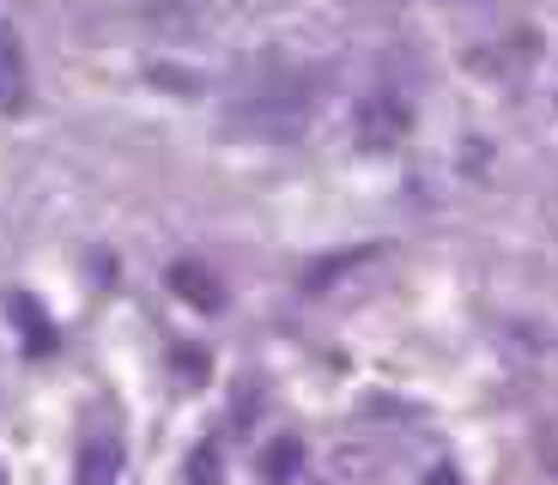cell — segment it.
<instances>
[{
	"label": "cell",
	"instance_id": "5",
	"mask_svg": "<svg viewBox=\"0 0 558 485\" xmlns=\"http://www.w3.org/2000/svg\"><path fill=\"white\" fill-rule=\"evenodd\" d=\"M122 473V444L116 437H85L80 444V485H116Z\"/></svg>",
	"mask_w": 558,
	"mask_h": 485
},
{
	"label": "cell",
	"instance_id": "4",
	"mask_svg": "<svg viewBox=\"0 0 558 485\" xmlns=\"http://www.w3.org/2000/svg\"><path fill=\"white\" fill-rule=\"evenodd\" d=\"M7 316L19 322V334H25V352H56V322L43 316V304L37 298H25V291H13V298H7Z\"/></svg>",
	"mask_w": 558,
	"mask_h": 485
},
{
	"label": "cell",
	"instance_id": "8",
	"mask_svg": "<svg viewBox=\"0 0 558 485\" xmlns=\"http://www.w3.org/2000/svg\"><path fill=\"white\" fill-rule=\"evenodd\" d=\"M432 485H456V473H449V468H437V473H432Z\"/></svg>",
	"mask_w": 558,
	"mask_h": 485
},
{
	"label": "cell",
	"instance_id": "1",
	"mask_svg": "<svg viewBox=\"0 0 558 485\" xmlns=\"http://www.w3.org/2000/svg\"><path fill=\"white\" fill-rule=\"evenodd\" d=\"M407 104L395 92H377L371 104L359 110V140H364V153H395L401 146V134H407Z\"/></svg>",
	"mask_w": 558,
	"mask_h": 485
},
{
	"label": "cell",
	"instance_id": "7",
	"mask_svg": "<svg viewBox=\"0 0 558 485\" xmlns=\"http://www.w3.org/2000/svg\"><path fill=\"white\" fill-rule=\"evenodd\" d=\"M195 485H213V449H201V456H195Z\"/></svg>",
	"mask_w": 558,
	"mask_h": 485
},
{
	"label": "cell",
	"instance_id": "2",
	"mask_svg": "<svg viewBox=\"0 0 558 485\" xmlns=\"http://www.w3.org/2000/svg\"><path fill=\"white\" fill-rule=\"evenodd\" d=\"M31 104V68L19 49V31L0 25V116H19Z\"/></svg>",
	"mask_w": 558,
	"mask_h": 485
},
{
	"label": "cell",
	"instance_id": "6",
	"mask_svg": "<svg viewBox=\"0 0 558 485\" xmlns=\"http://www.w3.org/2000/svg\"><path fill=\"white\" fill-rule=\"evenodd\" d=\"M298 461H304V449H298V437H279V444L262 456V480H267V485H286V480L298 473Z\"/></svg>",
	"mask_w": 558,
	"mask_h": 485
},
{
	"label": "cell",
	"instance_id": "9",
	"mask_svg": "<svg viewBox=\"0 0 558 485\" xmlns=\"http://www.w3.org/2000/svg\"><path fill=\"white\" fill-rule=\"evenodd\" d=\"M0 485H7V480H0Z\"/></svg>",
	"mask_w": 558,
	"mask_h": 485
},
{
	"label": "cell",
	"instance_id": "3",
	"mask_svg": "<svg viewBox=\"0 0 558 485\" xmlns=\"http://www.w3.org/2000/svg\"><path fill=\"white\" fill-rule=\"evenodd\" d=\"M170 291H177L182 304L207 310V316H213V310H225V286L201 262H177V267H170Z\"/></svg>",
	"mask_w": 558,
	"mask_h": 485
}]
</instances>
